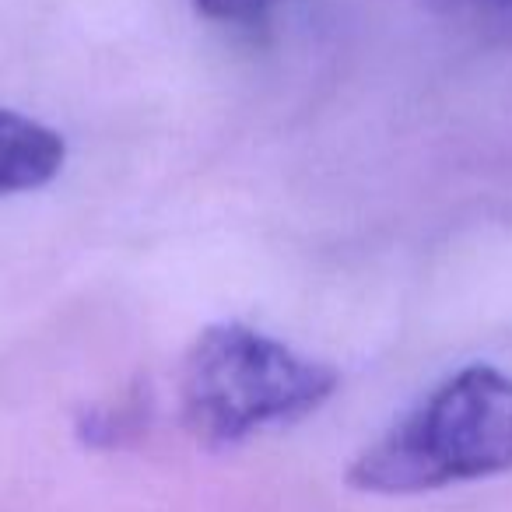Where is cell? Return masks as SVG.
<instances>
[{
	"mask_svg": "<svg viewBox=\"0 0 512 512\" xmlns=\"http://www.w3.org/2000/svg\"><path fill=\"white\" fill-rule=\"evenodd\" d=\"M512 474V376L463 365L348 463L351 491L411 498Z\"/></svg>",
	"mask_w": 512,
	"mask_h": 512,
	"instance_id": "cell-1",
	"label": "cell"
},
{
	"mask_svg": "<svg viewBox=\"0 0 512 512\" xmlns=\"http://www.w3.org/2000/svg\"><path fill=\"white\" fill-rule=\"evenodd\" d=\"M337 386L334 365L246 323H211L179 369V421L197 446L225 453L313 418Z\"/></svg>",
	"mask_w": 512,
	"mask_h": 512,
	"instance_id": "cell-2",
	"label": "cell"
},
{
	"mask_svg": "<svg viewBox=\"0 0 512 512\" xmlns=\"http://www.w3.org/2000/svg\"><path fill=\"white\" fill-rule=\"evenodd\" d=\"M67 162V144L46 123L0 109V197L50 186Z\"/></svg>",
	"mask_w": 512,
	"mask_h": 512,
	"instance_id": "cell-3",
	"label": "cell"
},
{
	"mask_svg": "<svg viewBox=\"0 0 512 512\" xmlns=\"http://www.w3.org/2000/svg\"><path fill=\"white\" fill-rule=\"evenodd\" d=\"M193 8L204 22L225 25L242 36H260L271 29L278 0H193Z\"/></svg>",
	"mask_w": 512,
	"mask_h": 512,
	"instance_id": "cell-4",
	"label": "cell"
},
{
	"mask_svg": "<svg viewBox=\"0 0 512 512\" xmlns=\"http://www.w3.org/2000/svg\"><path fill=\"white\" fill-rule=\"evenodd\" d=\"M421 4H428V8L435 11H446V15H512V0H421Z\"/></svg>",
	"mask_w": 512,
	"mask_h": 512,
	"instance_id": "cell-5",
	"label": "cell"
}]
</instances>
